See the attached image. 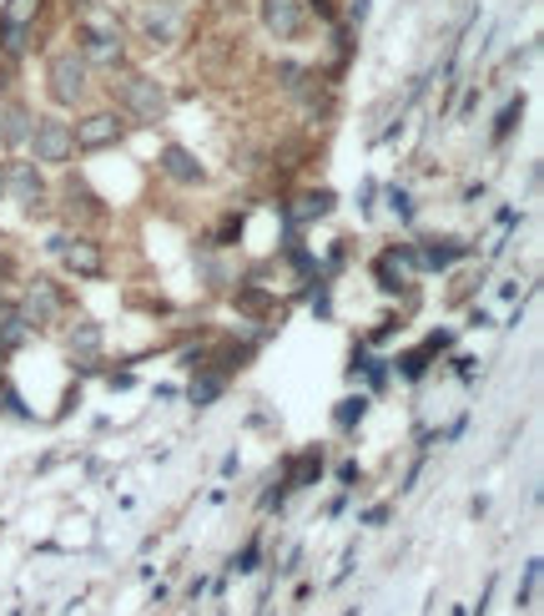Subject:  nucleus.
Segmentation results:
<instances>
[{"mask_svg": "<svg viewBox=\"0 0 544 616\" xmlns=\"http://www.w3.org/2000/svg\"><path fill=\"white\" fill-rule=\"evenodd\" d=\"M111 87H117L121 111H127L137 127H157V121H167V91H162V81L142 77V71H127V77L111 81Z\"/></svg>", "mask_w": 544, "mask_h": 616, "instance_id": "nucleus-1", "label": "nucleus"}, {"mask_svg": "<svg viewBox=\"0 0 544 616\" xmlns=\"http://www.w3.org/2000/svg\"><path fill=\"white\" fill-rule=\"evenodd\" d=\"M51 97L61 101V107H77L81 97H87V77H91V61L81 51H56L51 56Z\"/></svg>", "mask_w": 544, "mask_h": 616, "instance_id": "nucleus-2", "label": "nucleus"}, {"mask_svg": "<svg viewBox=\"0 0 544 616\" xmlns=\"http://www.w3.org/2000/svg\"><path fill=\"white\" fill-rule=\"evenodd\" d=\"M31 147H36V162H41V167L71 162V157H77V137H71V121H61V117H36Z\"/></svg>", "mask_w": 544, "mask_h": 616, "instance_id": "nucleus-3", "label": "nucleus"}, {"mask_svg": "<svg viewBox=\"0 0 544 616\" xmlns=\"http://www.w3.org/2000/svg\"><path fill=\"white\" fill-rule=\"evenodd\" d=\"M71 137H77V152H107V147H117L127 137V127H121L117 111H91V117H81L71 127Z\"/></svg>", "mask_w": 544, "mask_h": 616, "instance_id": "nucleus-4", "label": "nucleus"}, {"mask_svg": "<svg viewBox=\"0 0 544 616\" xmlns=\"http://www.w3.org/2000/svg\"><path fill=\"white\" fill-rule=\"evenodd\" d=\"M262 6V26L278 41H298L308 31V0H258Z\"/></svg>", "mask_w": 544, "mask_h": 616, "instance_id": "nucleus-5", "label": "nucleus"}, {"mask_svg": "<svg viewBox=\"0 0 544 616\" xmlns=\"http://www.w3.org/2000/svg\"><path fill=\"white\" fill-rule=\"evenodd\" d=\"M81 56L97 61V67H121L127 61V41H121L117 26H87L81 31Z\"/></svg>", "mask_w": 544, "mask_h": 616, "instance_id": "nucleus-6", "label": "nucleus"}, {"mask_svg": "<svg viewBox=\"0 0 544 616\" xmlns=\"http://www.w3.org/2000/svg\"><path fill=\"white\" fill-rule=\"evenodd\" d=\"M51 248L61 254V264L71 268V274H81V278H101V274H107V258H101V248L91 238H56Z\"/></svg>", "mask_w": 544, "mask_h": 616, "instance_id": "nucleus-7", "label": "nucleus"}, {"mask_svg": "<svg viewBox=\"0 0 544 616\" xmlns=\"http://www.w3.org/2000/svg\"><path fill=\"white\" fill-rule=\"evenodd\" d=\"M61 308H66V294L51 284V278H36L31 288H26V324H51V319H61Z\"/></svg>", "mask_w": 544, "mask_h": 616, "instance_id": "nucleus-8", "label": "nucleus"}, {"mask_svg": "<svg viewBox=\"0 0 544 616\" xmlns=\"http://www.w3.org/2000/svg\"><path fill=\"white\" fill-rule=\"evenodd\" d=\"M6 188H11L16 202H26L31 212H41L46 182H41V172H36V162H11V172H6Z\"/></svg>", "mask_w": 544, "mask_h": 616, "instance_id": "nucleus-9", "label": "nucleus"}, {"mask_svg": "<svg viewBox=\"0 0 544 616\" xmlns=\"http://www.w3.org/2000/svg\"><path fill=\"white\" fill-rule=\"evenodd\" d=\"M157 162H162V172L172 177V182H182V188H197V182H208V167L197 162L192 152H187V147H162V157H157Z\"/></svg>", "mask_w": 544, "mask_h": 616, "instance_id": "nucleus-10", "label": "nucleus"}, {"mask_svg": "<svg viewBox=\"0 0 544 616\" xmlns=\"http://www.w3.org/2000/svg\"><path fill=\"white\" fill-rule=\"evenodd\" d=\"M31 127H36V117L21 107V101H11V107L0 111V142H6V147L31 142Z\"/></svg>", "mask_w": 544, "mask_h": 616, "instance_id": "nucleus-11", "label": "nucleus"}, {"mask_svg": "<svg viewBox=\"0 0 544 616\" xmlns=\"http://www.w3.org/2000/svg\"><path fill=\"white\" fill-rule=\"evenodd\" d=\"M454 258H464V242H454V238H429L424 248H414V264H424V268H449Z\"/></svg>", "mask_w": 544, "mask_h": 616, "instance_id": "nucleus-12", "label": "nucleus"}, {"mask_svg": "<svg viewBox=\"0 0 544 616\" xmlns=\"http://www.w3.org/2000/svg\"><path fill=\"white\" fill-rule=\"evenodd\" d=\"M328 212H333V192L318 188V192H303V198H298L293 222H313V218H328Z\"/></svg>", "mask_w": 544, "mask_h": 616, "instance_id": "nucleus-13", "label": "nucleus"}, {"mask_svg": "<svg viewBox=\"0 0 544 616\" xmlns=\"http://www.w3.org/2000/svg\"><path fill=\"white\" fill-rule=\"evenodd\" d=\"M36 11H41V0H11V6H6V16H0V26H31Z\"/></svg>", "mask_w": 544, "mask_h": 616, "instance_id": "nucleus-14", "label": "nucleus"}, {"mask_svg": "<svg viewBox=\"0 0 544 616\" xmlns=\"http://www.w3.org/2000/svg\"><path fill=\"white\" fill-rule=\"evenodd\" d=\"M218 395H222V375H202V379H192V405H212Z\"/></svg>", "mask_w": 544, "mask_h": 616, "instance_id": "nucleus-15", "label": "nucleus"}, {"mask_svg": "<svg viewBox=\"0 0 544 616\" xmlns=\"http://www.w3.org/2000/svg\"><path fill=\"white\" fill-rule=\"evenodd\" d=\"M97 344H101L97 324H81V329H71V349H97Z\"/></svg>", "mask_w": 544, "mask_h": 616, "instance_id": "nucleus-16", "label": "nucleus"}, {"mask_svg": "<svg viewBox=\"0 0 544 616\" xmlns=\"http://www.w3.org/2000/svg\"><path fill=\"white\" fill-rule=\"evenodd\" d=\"M363 409H369V399H343V409H338V425H353V415H359L363 419Z\"/></svg>", "mask_w": 544, "mask_h": 616, "instance_id": "nucleus-17", "label": "nucleus"}, {"mask_svg": "<svg viewBox=\"0 0 544 616\" xmlns=\"http://www.w3.org/2000/svg\"><path fill=\"white\" fill-rule=\"evenodd\" d=\"M6 81H11V77H6V71H0V101H6Z\"/></svg>", "mask_w": 544, "mask_h": 616, "instance_id": "nucleus-18", "label": "nucleus"}]
</instances>
